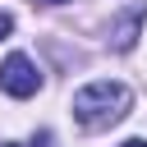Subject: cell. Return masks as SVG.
<instances>
[{
	"mask_svg": "<svg viewBox=\"0 0 147 147\" xmlns=\"http://www.w3.org/2000/svg\"><path fill=\"white\" fill-rule=\"evenodd\" d=\"M129 87L124 83H110V78H96V83H87V87H78L74 92V119L83 124V129H110V124H119L124 115H129Z\"/></svg>",
	"mask_w": 147,
	"mask_h": 147,
	"instance_id": "cell-1",
	"label": "cell"
},
{
	"mask_svg": "<svg viewBox=\"0 0 147 147\" xmlns=\"http://www.w3.org/2000/svg\"><path fill=\"white\" fill-rule=\"evenodd\" d=\"M37 87H41V74H37V64H32L28 55H9V60L0 64V92H9L14 101L37 96Z\"/></svg>",
	"mask_w": 147,
	"mask_h": 147,
	"instance_id": "cell-2",
	"label": "cell"
},
{
	"mask_svg": "<svg viewBox=\"0 0 147 147\" xmlns=\"http://www.w3.org/2000/svg\"><path fill=\"white\" fill-rule=\"evenodd\" d=\"M138 23H142V9H133V14L119 18V28H115V51H133V41H138Z\"/></svg>",
	"mask_w": 147,
	"mask_h": 147,
	"instance_id": "cell-3",
	"label": "cell"
},
{
	"mask_svg": "<svg viewBox=\"0 0 147 147\" xmlns=\"http://www.w3.org/2000/svg\"><path fill=\"white\" fill-rule=\"evenodd\" d=\"M9 32H14V18H9V14H5V9H0V41H5V37H9Z\"/></svg>",
	"mask_w": 147,
	"mask_h": 147,
	"instance_id": "cell-4",
	"label": "cell"
},
{
	"mask_svg": "<svg viewBox=\"0 0 147 147\" xmlns=\"http://www.w3.org/2000/svg\"><path fill=\"white\" fill-rule=\"evenodd\" d=\"M119 147H147V138H129V142H119Z\"/></svg>",
	"mask_w": 147,
	"mask_h": 147,
	"instance_id": "cell-5",
	"label": "cell"
},
{
	"mask_svg": "<svg viewBox=\"0 0 147 147\" xmlns=\"http://www.w3.org/2000/svg\"><path fill=\"white\" fill-rule=\"evenodd\" d=\"M41 5H69V0H41Z\"/></svg>",
	"mask_w": 147,
	"mask_h": 147,
	"instance_id": "cell-6",
	"label": "cell"
},
{
	"mask_svg": "<svg viewBox=\"0 0 147 147\" xmlns=\"http://www.w3.org/2000/svg\"><path fill=\"white\" fill-rule=\"evenodd\" d=\"M5 147H18V142H5Z\"/></svg>",
	"mask_w": 147,
	"mask_h": 147,
	"instance_id": "cell-7",
	"label": "cell"
}]
</instances>
